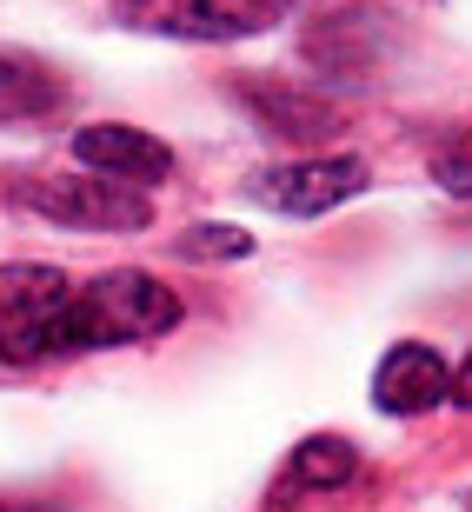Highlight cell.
<instances>
[{
	"mask_svg": "<svg viewBox=\"0 0 472 512\" xmlns=\"http://www.w3.org/2000/svg\"><path fill=\"white\" fill-rule=\"evenodd\" d=\"M180 326V300L147 273H100L74 286L54 320V353H87V346H133L160 340Z\"/></svg>",
	"mask_w": 472,
	"mask_h": 512,
	"instance_id": "obj_1",
	"label": "cell"
},
{
	"mask_svg": "<svg viewBox=\"0 0 472 512\" xmlns=\"http://www.w3.org/2000/svg\"><path fill=\"white\" fill-rule=\"evenodd\" d=\"M14 200L54 227H80V233H133L153 220V200L140 187L100 180V173H20Z\"/></svg>",
	"mask_w": 472,
	"mask_h": 512,
	"instance_id": "obj_2",
	"label": "cell"
},
{
	"mask_svg": "<svg viewBox=\"0 0 472 512\" xmlns=\"http://www.w3.org/2000/svg\"><path fill=\"white\" fill-rule=\"evenodd\" d=\"M67 293L74 286L54 266H0V360H54V320Z\"/></svg>",
	"mask_w": 472,
	"mask_h": 512,
	"instance_id": "obj_3",
	"label": "cell"
},
{
	"mask_svg": "<svg viewBox=\"0 0 472 512\" xmlns=\"http://www.w3.org/2000/svg\"><path fill=\"white\" fill-rule=\"evenodd\" d=\"M293 0H133L127 14L173 40H246L266 34Z\"/></svg>",
	"mask_w": 472,
	"mask_h": 512,
	"instance_id": "obj_4",
	"label": "cell"
},
{
	"mask_svg": "<svg viewBox=\"0 0 472 512\" xmlns=\"http://www.w3.org/2000/svg\"><path fill=\"white\" fill-rule=\"evenodd\" d=\"M359 187H366V167L346 160V153H326V160H293V167L260 173V180H253V200L273 207V213H300V220H313V213L346 207Z\"/></svg>",
	"mask_w": 472,
	"mask_h": 512,
	"instance_id": "obj_5",
	"label": "cell"
},
{
	"mask_svg": "<svg viewBox=\"0 0 472 512\" xmlns=\"http://www.w3.org/2000/svg\"><path fill=\"white\" fill-rule=\"evenodd\" d=\"M74 160L100 180H120V187H160L173 173V147L167 140H153L140 127H80L74 133Z\"/></svg>",
	"mask_w": 472,
	"mask_h": 512,
	"instance_id": "obj_6",
	"label": "cell"
},
{
	"mask_svg": "<svg viewBox=\"0 0 472 512\" xmlns=\"http://www.w3.org/2000/svg\"><path fill=\"white\" fill-rule=\"evenodd\" d=\"M453 393V366L439 360L433 346H393L373 373V406L393 419H413V413H433L439 399Z\"/></svg>",
	"mask_w": 472,
	"mask_h": 512,
	"instance_id": "obj_7",
	"label": "cell"
},
{
	"mask_svg": "<svg viewBox=\"0 0 472 512\" xmlns=\"http://www.w3.org/2000/svg\"><path fill=\"white\" fill-rule=\"evenodd\" d=\"M67 107L60 67L34 54H0V127H47Z\"/></svg>",
	"mask_w": 472,
	"mask_h": 512,
	"instance_id": "obj_8",
	"label": "cell"
},
{
	"mask_svg": "<svg viewBox=\"0 0 472 512\" xmlns=\"http://www.w3.org/2000/svg\"><path fill=\"white\" fill-rule=\"evenodd\" d=\"M359 473V453L346 446V439H306L300 453H293V466H286L280 493H333V486H346V479Z\"/></svg>",
	"mask_w": 472,
	"mask_h": 512,
	"instance_id": "obj_9",
	"label": "cell"
},
{
	"mask_svg": "<svg viewBox=\"0 0 472 512\" xmlns=\"http://www.w3.org/2000/svg\"><path fill=\"white\" fill-rule=\"evenodd\" d=\"M246 100L266 114V127H273V133H293V140H326V133L340 127V120H333V107L300 100V94H273V87H260V94H246Z\"/></svg>",
	"mask_w": 472,
	"mask_h": 512,
	"instance_id": "obj_10",
	"label": "cell"
},
{
	"mask_svg": "<svg viewBox=\"0 0 472 512\" xmlns=\"http://www.w3.org/2000/svg\"><path fill=\"white\" fill-rule=\"evenodd\" d=\"M433 180H439L446 193H459V200H472V127H466V133H453V140L439 147Z\"/></svg>",
	"mask_w": 472,
	"mask_h": 512,
	"instance_id": "obj_11",
	"label": "cell"
},
{
	"mask_svg": "<svg viewBox=\"0 0 472 512\" xmlns=\"http://www.w3.org/2000/svg\"><path fill=\"white\" fill-rule=\"evenodd\" d=\"M253 240H246L240 227H200V233H187L180 240V253H193V260H213V253H246Z\"/></svg>",
	"mask_w": 472,
	"mask_h": 512,
	"instance_id": "obj_12",
	"label": "cell"
},
{
	"mask_svg": "<svg viewBox=\"0 0 472 512\" xmlns=\"http://www.w3.org/2000/svg\"><path fill=\"white\" fill-rule=\"evenodd\" d=\"M446 399H453V406H472V353L459 360V373H453V393H446Z\"/></svg>",
	"mask_w": 472,
	"mask_h": 512,
	"instance_id": "obj_13",
	"label": "cell"
},
{
	"mask_svg": "<svg viewBox=\"0 0 472 512\" xmlns=\"http://www.w3.org/2000/svg\"><path fill=\"white\" fill-rule=\"evenodd\" d=\"M0 512H40V506H20V499H0Z\"/></svg>",
	"mask_w": 472,
	"mask_h": 512,
	"instance_id": "obj_14",
	"label": "cell"
}]
</instances>
